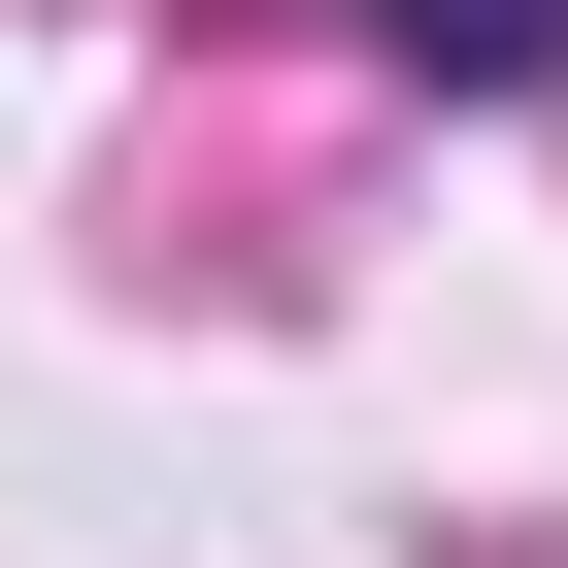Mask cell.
Here are the masks:
<instances>
[{
    "instance_id": "6da1fadb",
    "label": "cell",
    "mask_w": 568,
    "mask_h": 568,
    "mask_svg": "<svg viewBox=\"0 0 568 568\" xmlns=\"http://www.w3.org/2000/svg\"><path fill=\"white\" fill-rule=\"evenodd\" d=\"M368 34H402V68H468V101H501V68H568V0H368Z\"/></svg>"
}]
</instances>
